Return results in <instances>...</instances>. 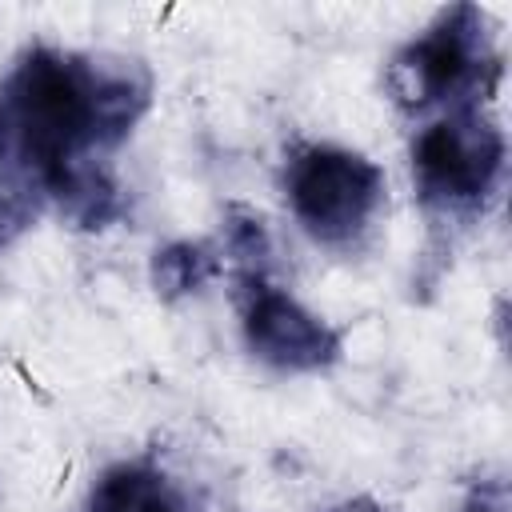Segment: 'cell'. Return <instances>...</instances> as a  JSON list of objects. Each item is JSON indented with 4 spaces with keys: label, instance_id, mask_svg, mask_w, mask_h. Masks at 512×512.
<instances>
[{
    "label": "cell",
    "instance_id": "obj_1",
    "mask_svg": "<svg viewBox=\"0 0 512 512\" xmlns=\"http://www.w3.org/2000/svg\"><path fill=\"white\" fill-rule=\"evenodd\" d=\"M152 76L140 60L32 44L0 80V168L60 204L100 152L128 140L148 112Z\"/></svg>",
    "mask_w": 512,
    "mask_h": 512
},
{
    "label": "cell",
    "instance_id": "obj_2",
    "mask_svg": "<svg viewBox=\"0 0 512 512\" xmlns=\"http://www.w3.org/2000/svg\"><path fill=\"white\" fill-rule=\"evenodd\" d=\"M500 76L492 24L476 4L444 8L420 36L400 44L384 68L392 104L408 116L484 108Z\"/></svg>",
    "mask_w": 512,
    "mask_h": 512
},
{
    "label": "cell",
    "instance_id": "obj_3",
    "mask_svg": "<svg viewBox=\"0 0 512 512\" xmlns=\"http://www.w3.org/2000/svg\"><path fill=\"white\" fill-rule=\"evenodd\" d=\"M504 176V132L484 108H452L412 136V184L428 212L472 216Z\"/></svg>",
    "mask_w": 512,
    "mask_h": 512
},
{
    "label": "cell",
    "instance_id": "obj_4",
    "mask_svg": "<svg viewBox=\"0 0 512 512\" xmlns=\"http://www.w3.org/2000/svg\"><path fill=\"white\" fill-rule=\"evenodd\" d=\"M384 172L344 144H296L284 160V196L304 232L328 248L356 244L384 208Z\"/></svg>",
    "mask_w": 512,
    "mask_h": 512
},
{
    "label": "cell",
    "instance_id": "obj_5",
    "mask_svg": "<svg viewBox=\"0 0 512 512\" xmlns=\"http://www.w3.org/2000/svg\"><path fill=\"white\" fill-rule=\"evenodd\" d=\"M240 332L256 360L280 372H324L340 360V332L304 308L288 288L272 284L268 272L236 276Z\"/></svg>",
    "mask_w": 512,
    "mask_h": 512
},
{
    "label": "cell",
    "instance_id": "obj_6",
    "mask_svg": "<svg viewBox=\"0 0 512 512\" xmlns=\"http://www.w3.org/2000/svg\"><path fill=\"white\" fill-rule=\"evenodd\" d=\"M84 512H192V504L160 464L124 460L100 472Z\"/></svg>",
    "mask_w": 512,
    "mask_h": 512
},
{
    "label": "cell",
    "instance_id": "obj_7",
    "mask_svg": "<svg viewBox=\"0 0 512 512\" xmlns=\"http://www.w3.org/2000/svg\"><path fill=\"white\" fill-rule=\"evenodd\" d=\"M224 268L220 252L204 240H172L152 252V288L164 300H180L200 292L208 280H216Z\"/></svg>",
    "mask_w": 512,
    "mask_h": 512
},
{
    "label": "cell",
    "instance_id": "obj_8",
    "mask_svg": "<svg viewBox=\"0 0 512 512\" xmlns=\"http://www.w3.org/2000/svg\"><path fill=\"white\" fill-rule=\"evenodd\" d=\"M224 252L236 264V276L244 272H268V256H272V236L260 212L244 208V204H228L224 212Z\"/></svg>",
    "mask_w": 512,
    "mask_h": 512
},
{
    "label": "cell",
    "instance_id": "obj_9",
    "mask_svg": "<svg viewBox=\"0 0 512 512\" xmlns=\"http://www.w3.org/2000/svg\"><path fill=\"white\" fill-rule=\"evenodd\" d=\"M44 208H48V196L40 192V184H32L20 172L0 168V252L12 240H20Z\"/></svg>",
    "mask_w": 512,
    "mask_h": 512
},
{
    "label": "cell",
    "instance_id": "obj_10",
    "mask_svg": "<svg viewBox=\"0 0 512 512\" xmlns=\"http://www.w3.org/2000/svg\"><path fill=\"white\" fill-rule=\"evenodd\" d=\"M328 512H388V508H380V504H372V500H348V504L328 508Z\"/></svg>",
    "mask_w": 512,
    "mask_h": 512
},
{
    "label": "cell",
    "instance_id": "obj_11",
    "mask_svg": "<svg viewBox=\"0 0 512 512\" xmlns=\"http://www.w3.org/2000/svg\"><path fill=\"white\" fill-rule=\"evenodd\" d=\"M464 512H500V508H492V504H488V500H472V504H468V508H464Z\"/></svg>",
    "mask_w": 512,
    "mask_h": 512
}]
</instances>
